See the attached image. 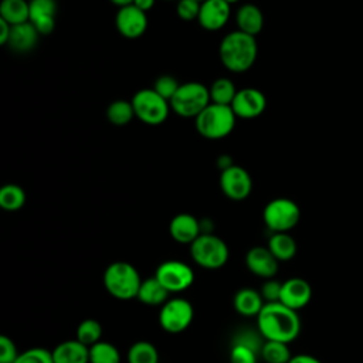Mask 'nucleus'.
<instances>
[{
	"label": "nucleus",
	"instance_id": "11",
	"mask_svg": "<svg viewBox=\"0 0 363 363\" xmlns=\"http://www.w3.org/2000/svg\"><path fill=\"white\" fill-rule=\"evenodd\" d=\"M220 189L227 199L242 201L252 191V179L244 167L233 164L231 167L221 172Z\"/></svg>",
	"mask_w": 363,
	"mask_h": 363
},
{
	"label": "nucleus",
	"instance_id": "3",
	"mask_svg": "<svg viewBox=\"0 0 363 363\" xmlns=\"http://www.w3.org/2000/svg\"><path fill=\"white\" fill-rule=\"evenodd\" d=\"M102 281L108 294L121 301L136 298L142 284L138 269L126 261H115L109 264L104 272Z\"/></svg>",
	"mask_w": 363,
	"mask_h": 363
},
{
	"label": "nucleus",
	"instance_id": "29",
	"mask_svg": "<svg viewBox=\"0 0 363 363\" xmlns=\"http://www.w3.org/2000/svg\"><path fill=\"white\" fill-rule=\"evenodd\" d=\"M128 363H159V352L153 343L138 340L128 350Z\"/></svg>",
	"mask_w": 363,
	"mask_h": 363
},
{
	"label": "nucleus",
	"instance_id": "14",
	"mask_svg": "<svg viewBox=\"0 0 363 363\" xmlns=\"http://www.w3.org/2000/svg\"><path fill=\"white\" fill-rule=\"evenodd\" d=\"M312 299V286L311 284L299 277L289 278L282 282L279 302L285 306L299 311L305 308Z\"/></svg>",
	"mask_w": 363,
	"mask_h": 363
},
{
	"label": "nucleus",
	"instance_id": "33",
	"mask_svg": "<svg viewBox=\"0 0 363 363\" xmlns=\"http://www.w3.org/2000/svg\"><path fill=\"white\" fill-rule=\"evenodd\" d=\"M258 354L259 349L234 340L233 347L230 350V363H257Z\"/></svg>",
	"mask_w": 363,
	"mask_h": 363
},
{
	"label": "nucleus",
	"instance_id": "12",
	"mask_svg": "<svg viewBox=\"0 0 363 363\" xmlns=\"http://www.w3.org/2000/svg\"><path fill=\"white\" fill-rule=\"evenodd\" d=\"M115 26L121 35L135 40L145 34L147 28V17L146 13L136 6H125L118 10L115 16Z\"/></svg>",
	"mask_w": 363,
	"mask_h": 363
},
{
	"label": "nucleus",
	"instance_id": "18",
	"mask_svg": "<svg viewBox=\"0 0 363 363\" xmlns=\"http://www.w3.org/2000/svg\"><path fill=\"white\" fill-rule=\"evenodd\" d=\"M169 233L176 242L190 245L201 234V225L193 214L180 213L170 220Z\"/></svg>",
	"mask_w": 363,
	"mask_h": 363
},
{
	"label": "nucleus",
	"instance_id": "10",
	"mask_svg": "<svg viewBox=\"0 0 363 363\" xmlns=\"http://www.w3.org/2000/svg\"><path fill=\"white\" fill-rule=\"evenodd\" d=\"M155 277L170 294L186 291L194 282L193 269L187 264L177 259L163 261L156 268Z\"/></svg>",
	"mask_w": 363,
	"mask_h": 363
},
{
	"label": "nucleus",
	"instance_id": "30",
	"mask_svg": "<svg viewBox=\"0 0 363 363\" xmlns=\"http://www.w3.org/2000/svg\"><path fill=\"white\" fill-rule=\"evenodd\" d=\"M106 118L112 125H116V126L128 125L135 118L132 102L125 99L113 101L112 104H109L106 109Z\"/></svg>",
	"mask_w": 363,
	"mask_h": 363
},
{
	"label": "nucleus",
	"instance_id": "40",
	"mask_svg": "<svg viewBox=\"0 0 363 363\" xmlns=\"http://www.w3.org/2000/svg\"><path fill=\"white\" fill-rule=\"evenodd\" d=\"M288 363H322L318 357L312 356V354H306V353H301V354H295L291 357V360Z\"/></svg>",
	"mask_w": 363,
	"mask_h": 363
},
{
	"label": "nucleus",
	"instance_id": "15",
	"mask_svg": "<svg viewBox=\"0 0 363 363\" xmlns=\"http://www.w3.org/2000/svg\"><path fill=\"white\" fill-rule=\"evenodd\" d=\"M231 9L224 0H206L200 6L199 24L207 31L221 30L230 20Z\"/></svg>",
	"mask_w": 363,
	"mask_h": 363
},
{
	"label": "nucleus",
	"instance_id": "5",
	"mask_svg": "<svg viewBox=\"0 0 363 363\" xmlns=\"http://www.w3.org/2000/svg\"><path fill=\"white\" fill-rule=\"evenodd\" d=\"M190 255L199 267L206 269H218L227 264L230 250L223 238L208 233L200 234L190 244Z\"/></svg>",
	"mask_w": 363,
	"mask_h": 363
},
{
	"label": "nucleus",
	"instance_id": "41",
	"mask_svg": "<svg viewBox=\"0 0 363 363\" xmlns=\"http://www.w3.org/2000/svg\"><path fill=\"white\" fill-rule=\"evenodd\" d=\"M216 163H217V166L220 167L221 172L225 170V169H228V167H231V166L234 164L231 156H228V155H221V156H218L217 160H216Z\"/></svg>",
	"mask_w": 363,
	"mask_h": 363
},
{
	"label": "nucleus",
	"instance_id": "23",
	"mask_svg": "<svg viewBox=\"0 0 363 363\" xmlns=\"http://www.w3.org/2000/svg\"><path fill=\"white\" fill-rule=\"evenodd\" d=\"M169 291L157 281L156 277L142 279L138 299L149 306H162L169 299Z\"/></svg>",
	"mask_w": 363,
	"mask_h": 363
},
{
	"label": "nucleus",
	"instance_id": "31",
	"mask_svg": "<svg viewBox=\"0 0 363 363\" xmlns=\"http://www.w3.org/2000/svg\"><path fill=\"white\" fill-rule=\"evenodd\" d=\"M101 337H102V325L96 319H92V318L84 319L77 326L75 339L88 347L101 342Z\"/></svg>",
	"mask_w": 363,
	"mask_h": 363
},
{
	"label": "nucleus",
	"instance_id": "24",
	"mask_svg": "<svg viewBox=\"0 0 363 363\" xmlns=\"http://www.w3.org/2000/svg\"><path fill=\"white\" fill-rule=\"evenodd\" d=\"M267 247L278 261L284 262L292 259L298 250L295 238L288 233H272Z\"/></svg>",
	"mask_w": 363,
	"mask_h": 363
},
{
	"label": "nucleus",
	"instance_id": "20",
	"mask_svg": "<svg viewBox=\"0 0 363 363\" xmlns=\"http://www.w3.org/2000/svg\"><path fill=\"white\" fill-rule=\"evenodd\" d=\"M40 35L41 34L30 21L11 26V34L7 45L16 52H28L37 45Z\"/></svg>",
	"mask_w": 363,
	"mask_h": 363
},
{
	"label": "nucleus",
	"instance_id": "7",
	"mask_svg": "<svg viewBox=\"0 0 363 363\" xmlns=\"http://www.w3.org/2000/svg\"><path fill=\"white\" fill-rule=\"evenodd\" d=\"M135 111V116L146 125L163 123L170 112V102L160 96L153 88L139 89L130 99Z\"/></svg>",
	"mask_w": 363,
	"mask_h": 363
},
{
	"label": "nucleus",
	"instance_id": "28",
	"mask_svg": "<svg viewBox=\"0 0 363 363\" xmlns=\"http://www.w3.org/2000/svg\"><path fill=\"white\" fill-rule=\"evenodd\" d=\"M26 204V191L18 184H4L0 189V207L6 211H17Z\"/></svg>",
	"mask_w": 363,
	"mask_h": 363
},
{
	"label": "nucleus",
	"instance_id": "8",
	"mask_svg": "<svg viewBox=\"0 0 363 363\" xmlns=\"http://www.w3.org/2000/svg\"><path fill=\"white\" fill-rule=\"evenodd\" d=\"M299 206L286 197L268 201L262 211V220L271 233H288L299 223Z\"/></svg>",
	"mask_w": 363,
	"mask_h": 363
},
{
	"label": "nucleus",
	"instance_id": "13",
	"mask_svg": "<svg viewBox=\"0 0 363 363\" xmlns=\"http://www.w3.org/2000/svg\"><path fill=\"white\" fill-rule=\"evenodd\" d=\"M231 108L237 118L254 119L265 111L267 98L257 88H242L237 91L231 102Z\"/></svg>",
	"mask_w": 363,
	"mask_h": 363
},
{
	"label": "nucleus",
	"instance_id": "36",
	"mask_svg": "<svg viewBox=\"0 0 363 363\" xmlns=\"http://www.w3.org/2000/svg\"><path fill=\"white\" fill-rule=\"evenodd\" d=\"M201 3L197 0H179L176 4V14L183 21H193L199 18Z\"/></svg>",
	"mask_w": 363,
	"mask_h": 363
},
{
	"label": "nucleus",
	"instance_id": "43",
	"mask_svg": "<svg viewBox=\"0 0 363 363\" xmlns=\"http://www.w3.org/2000/svg\"><path fill=\"white\" fill-rule=\"evenodd\" d=\"M112 4H115V6H118L119 9L121 7H125V6H130V4H133V0H109Z\"/></svg>",
	"mask_w": 363,
	"mask_h": 363
},
{
	"label": "nucleus",
	"instance_id": "46",
	"mask_svg": "<svg viewBox=\"0 0 363 363\" xmlns=\"http://www.w3.org/2000/svg\"><path fill=\"white\" fill-rule=\"evenodd\" d=\"M164 1H170V0H164Z\"/></svg>",
	"mask_w": 363,
	"mask_h": 363
},
{
	"label": "nucleus",
	"instance_id": "22",
	"mask_svg": "<svg viewBox=\"0 0 363 363\" xmlns=\"http://www.w3.org/2000/svg\"><path fill=\"white\" fill-rule=\"evenodd\" d=\"M265 301L262 299L259 291L252 288L238 289L233 298V306L237 313L242 316H258Z\"/></svg>",
	"mask_w": 363,
	"mask_h": 363
},
{
	"label": "nucleus",
	"instance_id": "16",
	"mask_svg": "<svg viewBox=\"0 0 363 363\" xmlns=\"http://www.w3.org/2000/svg\"><path fill=\"white\" fill-rule=\"evenodd\" d=\"M278 264L279 261L272 255V252L268 250V247H252L245 254V265L254 275L271 279L278 272Z\"/></svg>",
	"mask_w": 363,
	"mask_h": 363
},
{
	"label": "nucleus",
	"instance_id": "44",
	"mask_svg": "<svg viewBox=\"0 0 363 363\" xmlns=\"http://www.w3.org/2000/svg\"><path fill=\"white\" fill-rule=\"evenodd\" d=\"M224 1H227V3L231 6V4H234V3H238L240 0H224Z\"/></svg>",
	"mask_w": 363,
	"mask_h": 363
},
{
	"label": "nucleus",
	"instance_id": "45",
	"mask_svg": "<svg viewBox=\"0 0 363 363\" xmlns=\"http://www.w3.org/2000/svg\"><path fill=\"white\" fill-rule=\"evenodd\" d=\"M197 1H200V3H203V1H206V0H197Z\"/></svg>",
	"mask_w": 363,
	"mask_h": 363
},
{
	"label": "nucleus",
	"instance_id": "32",
	"mask_svg": "<svg viewBox=\"0 0 363 363\" xmlns=\"http://www.w3.org/2000/svg\"><path fill=\"white\" fill-rule=\"evenodd\" d=\"M89 363H121V353L112 343L101 340L89 347Z\"/></svg>",
	"mask_w": 363,
	"mask_h": 363
},
{
	"label": "nucleus",
	"instance_id": "34",
	"mask_svg": "<svg viewBox=\"0 0 363 363\" xmlns=\"http://www.w3.org/2000/svg\"><path fill=\"white\" fill-rule=\"evenodd\" d=\"M14 363H54L51 350L44 347H31L18 354Z\"/></svg>",
	"mask_w": 363,
	"mask_h": 363
},
{
	"label": "nucleus",
	"instance_id": "2",
	"mask_svg": "<svg viewBox=\"0 0 363 363\" xmlns=\"http://www.w3.org/2000/svg\"><path fill=\"white\" fill-rule=\"evenodd\" d=\"M218 55L224 68L231 72H245L250 69L258 55V44L254 35L240 30L231 31L223 37Z\"/></svg>",
	"mask_w": 363,
	"mask_h": 363
},
{
	"label": "nucleus",
	"instance_id": "17",
	"mask_svg": "<svg viewBox=\"0 0 363 363\" xmlns=\"http://www.w3.org/2000/svg\"><path fill=\"white\" fill-rule=\"evenodd\" d=\"M57 3L55 0H31L30 1V23L41 35L52 33L55 28Z\"/></svg>",
	"mask_w": 363,
	"mask_h": 363
},
{
	"label": "nucleus",
	"instance_id": "21",
	"mask_svg": "<svg viewBox=\"0 0 363 363\" xmlns=\"http://www.w3.org/2000/svg\"><path fill=\"white\" fill-rule=\"evenodd\" d=\"M235 23L240 31L255 37L264 27V14L258 6L245 3L235 13Z\"/></svg>",
	"mask_w": 363,
	"mask_h": 363
},
{
	"label": "nucleus",
	"instance_id": "25",
	"mask_svg": "<svg viewBox=\"0 0 363 363\" xmlns=\"http://www.w3.org/2000/svg\"><path fill=\"white\" fill-rule=\"evenodd\" d=\"M0 18L10 26H17L30 20V3L26 0H1Z\"/></svg>",
	"mask_w": 363,
	"mask_h": 363
},
{
	"label": "nucleus",
	"instance_id": "38",
	"mask_svg": "<svg viewBox=\"0 0 363 363\" xmlns=\"http://www.w3.org/2000/svg\"><path fill=\"white\" fill-rule=\"evenodd\" d=\"M281 288H282V282L271 278L267 279L264 282V285L261 286V296L265 301V303L268 302H279V296H281Z\"/></svg>",
	"mask_w": 363,
	"mask_h": 363
},
{
	"label": "nucleus",
	"instance_id": "37",
	"mask_svg": "<svg viewBox=\"0 0 363 363\" xmlns=\"http://www.w3.org/2000/svg\"><path fill=\"white\" fill-rule=\"evenodd\" d=\"M17 347L11 337L1 335L0 336V363H14L18 357Z\"/></svg>",
	"mask_w": 363,
	"mask_h": 363
},
{
	"label": "nucleus",
	"instance_id": "6",
	"mask_svg": "<svg viewBox=\"0 0 363 363\" xmlns=\"http://www.w3.org/2000/svg\"><path fill=\"white\" fill-rule=\"evenodd\" d=\"M210 104L208 88L196 81L180 84L177 92L170 99L172 111L182 118H196Z\"/></svg>",
	"mask_w": 363,
	"mask_h": 363
},
{
	"label": "nucleus",
	"instance_id": "19",
	"mask_svg": "<svg viewBox=\"0 0 363 363\" xmlns=\"http://www.w3.org/2000/svg\"><path fill=\"white\" fill-rule=\"evenodd\" d=\"M51 353L54 363H89V347L77 339L61 342Z\"/></svg>",
	"mask_w": 363,
	"mask_h": 363
},
{
	"label": "nucleus",
	"instance_id": "27",
	"mask_svg": "<svg viewBox=\"0 0 363 363\" xmlns=\"http://www.w3.org/2000/svg\"><path fill=\"white\" fill-rule=\"evenodd\" d=\"M288 345L277 340H264L259 356L265 363H288L292 357Z\"/></svg>",
	"mask_w": 363,
	"mask_h": 363
},
{
	"label": "nucleus",
	"instance_id": "26",
	"mask_svg": "<svg viewBox=\"0 0 363 363\" xmlns=\"http://www.w3.org/2000/svg\"><path fill=\"white\" fill-rule=\"evenodd\" d=\"M208 92H210V101L213 104L231 106V102L237 94V88L230 78L221 77L213 81V84L208 88Z\"/></svg>",
	"mask_w": 363,
	"mask_h": 363
},
{
	"label": "nucleus",
	"instance_id": "1",
	"mask_svg": "<svg viewBox=\"0 0 363 363\" xmlns=\"http://www.w3.org/2000/svg\"><path fill=\"white\" fill-rule=\"evenodd\" d=\"M301 326L298 311L281 302L265 303L257 316V328L264 340L291 343L299 336Z\"/></svg>",
	"mask_w": 363,
	"mask_h": 363
},
{
	"label": "nucleus",
	"instance_id": "9",
	"mask_svg": "<svg viewBox=\"0 0 363 363\" xmlns=\"http://www.w3.org/2000/svg\"><path fill=\"white\" fill-rule=\"evenodd\" d=\"M193 318V305L184 298H170L160 306L159 323L167 333H182L190 326Z\"/></svg>",
	"mask_w": 363,
	"mask_h": 363
},
{
	"label": "nucleus",
	"instance_id": "39",
	"mask_svg": "<svg viewBox=\"0 0 363 363\" xmlns=\"http://www.w3.org/2000/svg\"><path fill=\"white\" fill-rule=\"evenodd\" d=\"M11 34V26L0 18V44L1 45H7L9 38Z\"/></svg>",
	"mask_w": 363,
	"mask_h": 363
},
{
	"label": "nucleus",
	"instance_id": "35",
	"mask_svg": "<svg viewBox=\"0 0 363 363\" xmlns=\"http://www.w3.org/2000/svg\"><path fill=\"white\" fill-rule=\"evenodd\" d=\"M180 84L177 82V79L173 75H162L159 77L155 84H153V89L163 96L164 99H167L170 102V99L174 96V94L177 92Z\"/></svg>",
	"mask_w": 363,
	"mask_h": 363
},
{
	"label": "nucleus",
	"instance_id": "42",
	"mask_svg": "<svg viewBox=\"0 0 363 363\" xmlns=\"http://www.w3.org/2000/svg\"><path fill=\"white\" fill-rule=\"evenodd\" d=\"M156 0H133V6H136L138 9H140L142 11H149L153 9Z\"/></svg>",
	"mask_w": 363,
	"mask_h": 363
},
{
	"label": "nucleus",
	"instance_id": "4",
	"mask_svg": "<svg viewBox=\"0 0 363 363\" xmlns=\"http://www.w3.org/2000/svg\"><path fill=\"white\" fill-rule=\"evenodd\" d=\"M237 122V115L230 105L210 104L196 118L194 125L197 132L210 140H217L228 136Z\"/></svg>",
	"mask_w": 363,
	"mask_h": 363
}]
</instances>
